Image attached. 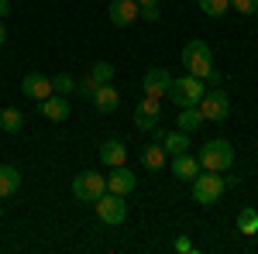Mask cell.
I'll list each match as a JSON object with an SVG mask.
<instances>
[{"mask_svg":"<svg viewBox=\"0 0 258 254\" xmlns=\"http://www.w3.org/2000/svg\"><path fill=\"white\" fill-rule=\"evenodd\" d=\"M197 158H200V168H207V172H227L234 165V148H231V141L214 137V141H207L200 148Z\"/></svg>","mask_w":258,"mask_h":254,"instance_id":"1","label":"cell"},{"mask_svg":"<svg viewBox=\"0 0 258 254\" xmlns=\"http://www.w3.org/2000/svg\"><path fill=\"white\" fill-rule=\"evenodd\" d=\"M182 65H186V72H189V76L203 79L210 69H214V52H210V45H207V41H200V38L186 41V48H182Z\"/></svg>","mask_w":258,"mask_h":254,"instance_id":"2","label":"cell"},{"mask_svg":"<svg viewBox=\"0 0 258 254\" xmlns=\"http://www.w3.org/2000/svg\"><path fill=\"white\" fill-rule=\"evenodd\" d=\"M224 179H220V172H207V168H200L197 176H193V199L197 203H203V206H214L220 196H224Z\"/></svg>","mask_w":258,"mask_h":254,"instance_id":"3","label":"cell"},{"mask_svg":"<svg viewBox=\"0 0 258 254\" xmlns=\"http://www.w3.org/2000/svg\"><path fill=\"white\" fill-rule=\"evenodd\" d=\"M203 93H207L203 79H197V76H189V72H186L182 79H172V86H169V93H165V97L172 100L176 107H197Z\"/></svg>","mask_w":258,"mask_h":254,"instance_id":"4","label":"cell"},{"mask_svg":"<svg viewBox=\"0 0 258 254\" xmlns=\"http://www.w3.org/2000/svg\"><path fill=\"white\" fill-rule=\"evenodd\" d=\"M103 193H107V176H100V172H80L73 179V196L80 203H97Z\"/></svg>","mask_w":258,"mask_h":254,"instance_id":"5","label":"cell"},{"mask_svg":"<svg viewBox=\"0 0 258 254\" xmlns=\"http://www.w3.org/2000/svg\"><path fill=\"white\" fill-rule=\"evenodd\" d=\"M93 206H97V216L107 223V227H117V223H124V220H127V203H124V196L110 193V189L100 196Z\"/></svg>","mask_w":258,"mask_h":254,"instance_id":"6","label":"cell"},{"mask_svg":"<svg viewBox=\"0 0 258 254\" xmlns=\"http://www.w3.org/2000/svg\"><path fill=\"white\" fill-rule=\"evenodd\" d=\"M197 110L203 114V120H224V117H227V110H231V103H227V93H224L220 86H210V90L200 97Z\"/></svg>","mask_w":258,"mask_h":254,"instance_id":"7","label":"cell"},{"mask_svg":"<svg viewBox=\"0 0 258 254\" xmlns=\"http://www.w3.org/2000/svg\"><path fill=\"white\" fill-rule=\"evenodd\" d=\"M162 120V100L159 97H141L135 107V127L138 131H152Z\"/></svg>","mask_w":258,"mask_h":254,"instance_id":"8","label":"cell"},{"mask_svg":"<svg viewBox=\"0 0 258 254\" xmlns=\"http://www.w3.org/2000/svg\"><path fill=\"white\" fill-rule=\"evenodd\" d=\"M169 86H172V76H169V69H162V65H155V69H148L145 76H141V93L145 97H165L169 93Z\"/></svg>","mask_w":258,"mask_h":254,"instance_id":"9","label":"cell"},{"mask_svg":"<svg viewBox=\"0 0 258 254\" xmlns=\"http://www.w3.org/2000/svg\"><path fill=\"white\" fill-rule=\"evenodd\" d=\"M135 186H138V176H135L127 165H114V168H110V179H107V189H110V193L127 196Z\"/></svg>","mask_w":258,"mask_h":254,"instance_id":"10","label":"cell"},{"mask_svg":"<svg viewBox=\"0 0 258 254\" xmlns=\"http://www.w3.org/2000/svg\"><path fill=\"white\" fill-rule=\"evenodd\" d=\"M21 90H24V93H28V97L31 100H48L52 97V93H55V90H52V79L48 76H41V72H28V76L21 79Z\"/></svg>","mask_w":258,"mask_h":254,"instance_id":"11","label":"cell"},{"mask_svg":"<svg viewBox=\"0 0 258 254\" xmlns=\"http://www.w3.org/2000/svg\"><path fill=\"white\" fill-rule=\"evenodd\" d=\"M131 21H138V0H114L110 4V24L127 28Z\"/></svg>","mask_w":258,"mask_h":254,"instance_id":"12","label":"cell"},{"mask_svg":"<svg viewBox=\"0 0 258 254\" xmlns=\"http://www.w3.org/2000/svg\"><path fill=\"white\" fill-rule=\"evenodd\" d=\"M172 176L176 179H186V182H193V176L200 172V158L189 155V151H182V155H172Z\"/></svg>","mask_w":258,"mask_h":254,"instance_id":"13","label":"cell"},{"mask_svg":"<svg viewBox=\"0 0 258 254\" xmlns=\"http://www.w3.org/2000/svg\"><path fill=\"white\" fill-rule=\"evenodd\" d=\"M93 107H97L100 114H110V110H117V103H120V93L110 86V82H100L97 86V93H93Z\"/></svg>","mask_w":258,"mask_h":254,"instance_id":"14","label":"cell"},{"mask_svg":"<svg viewBox=\"0 0 258 254\" xmlns=\"http://www.w3.org/2000/svg\"><path fill=\"white\" fill-rule=\"evenodd\" d=\"M203 124H207V120H203V114H200L197 107H179V117H176V127H179V131L197 134Z\"/></svg>","mask_w":258,"mask_h":254,"instance_id":"15","label":"cell"},{"mask_svg":"<svg viewBox=\"0 0 258 254\" xmlns=\"http://www.w3.org/2000/svg\"><path fill=\"white\" fill-rule=\"evenodd\" d=\"M100 161L110 165V168H114V165H124V161H127V148H124L120 141H103V144H100Z\"/></svg>","mask_w":258,"mask_h":254,"instance_id":"16","label":"cell"},{"mask_svg":"<svg viewBox=\"0 0 258 254\" xmlns=\"http://www.w3.org/2000/svg\"><path fill=\"white\" fill-rule=\"evenodd\" d=\"M165 148H162L159 141H152V144H145V151H141V165L148 168V172H159V168H165Z\"/></svg>","mask_w":258,"mask_h":254,"instance_id":"17","label":"cell"},{"mask_svg":"<svg viewBox=\"0 0 258 254\" xmlns=\"http://www.w3.org/2000/svg\"><path fill=\"white\" fill-rule=\"evenodd\" d=\"M21 189V172L14 165H0V199L14 196Z\"/></svg>","mask_w":258,"mask_h":254,"instance_id":"18","label":"cell"},{"mask_svg":"<svg viewBox=\"0 0 258 254\" xmlns=\"http://www.w3.org/2000/svg\"><path fill=\"white\" fill-rule=\"evenodd\" d=\"M162 148H165V155H182V151H189V134L186 131H165Z\"/></svg>","mask_w":258,"mask_h":254,"instance_id":"19","label":"cell"},{"mask_svg":"<svg viewBox=\"0 0 258 254\" xmlns=\"http://www.w3.org/2000/svg\"><path fill=\"white\" fill-rule=\"evenodd\" d=\"M41 114H45L48 120H55V124H59V120L69 117V103H66L62 97H55V93H52L48 100H41Z\"/></svg>","mask_w":258,"mask_h":254,"instance_id":"20","label":"cell"},{"mask_svg":"<svg viewBox=\"0 0 258 254\" xmlns=\"http://www.w3.org/2000/svg\"><path fill=\"white\" fill-rule=\"evenodd\" d=\"M21 127H24V114H21L18 107H4V110H0V131L18 134Z\"/></svg>","mask_w":258,"mask_h":254,"instance_id":"21","label":"cell"},{"mask_svg":"<svg viewBox=\"0 0 258 254\" xmlns=\"http://www.w3.org/2000/svg\"><path fill=\"white\" fill-rule=\"evenodd\" d=\"M238 230L244 237H255L258 234V210H255V206H244V210L238 213Z\"/></svg>","mask_w":258,"mask_h":254,"instance_id":"22","label":"cell"},{"mask_svg":"<svg viewBox=\"0 0 258 254\" xmlns=\"http://www.w3.org/2000/svg\"><path fill=\"white\" fill-rule=\"evenodd\" d=\"M200 11L203 14H210V18H220V14H227V7H231V0H197Z\"/></svg>","mask_w":258,"mask_h":254,"instance_id":"23","label":"cell"},{"mask_svg":"<svg viewBox=\"0 0 258 254\" xmlns=\"http://www.w3.org/2000/svg\"><path fill=\"white\" fill-rule=\"evenodd\" d=\"M90 76L97 79V82H110V79H114V65H110V62H93Z\"/></svg>","mask_w":258,"mask_h":254,"instance_id":"24","label":"cell"},{"mask_svg":"<svg viewBox=\"0 0 258 254\" xmlns=\"http://www.w3.org/2000/svg\"><path fill=\"white\" fill-rule=\"evenodd\" d=\"M52 90H55V93H73V90H76V79L69 76V72H59V76L52 79Z\"/></svg>","mask_w":258,"mask_h":254,"instance_id":"25","label":"cell"},{"mask_svg":"<svg viewBox=\"0 0 258 254\" xmlns=\"http://www.w3.org/2000/svg\"><path fill=\"white\" fill-rule=\"evenodd\" d=\"M231 7L241 11V14H255V11H258V0H231Z\"/></svg>","mask_w":258,"mask_h":254,"instance_id":"26","label":"cell"},{"mask_svg":"<svg viewBox=\"0 0 258 254\" xmlns=\"http://www.w3.org/2000/svg\"><path fill=\"white\" fill-rule=\"evenodd\" d=\"M97 86H100V82L86 72V76H83V82H80V93H83V97H93V93H97Z\"/></svg>","mask_w":258,"mask_h":254,"instance_id":"27","label":"cell"},{"mask_svg":"<svg viewBox=\"0 0 258 254\" xmlns=\"http://www.w3.org/2000/svg\"><path fill=\"white\" fill-rule=\"evenodd\" d=\"M172 247H176L179 254H189V251H193V240H189V237H176V244H172Z\"/></svg>","mask_w":258,"mask_h":254,"instance_id":"28","label":"cell"},{"mask_svg":"<svg viewBox=\"0 0 258 254\" xmlns=\"http://www.w3.org/2000/svg\"><path fill=\"white\" fill-rule=\"evenodd\" d=\"M138 18H145V21H159V7H138Z\"/></svg>","mask_w":258,"mask_h":254,"instance_id":"29","label":"cell"},{"mask_svg":"<svg viewBox=\"0 0 258 254\" xmlns=\"http://www.w3.org/2000/svg\"><path fill=\"white\" fill-rule=\"evenodd\" d=\"M7 11H11V0H0V18H7Z\"/></svg>","mask_w":258,"mask_h":254,"instance_id":"30","label":"cell"},{"mask_svg":"<svg viewBox=\"0 0 258 254\" xmlns=\"http://www.w3.org/2000/svg\"><path fill=\"white\" fill-rule=\"evenodd\" d=\"M138 7H159V0H138Z\"/></svg>","mask_w":258,"mask_h":254,"instance_id":"31","label":"cell"},{"mask_svg":"<svg viewBox=\"0 0 258 254\" xmlns=\"http://www.w3.org/2000/svg\"><path fill=\"white\" fill-rule=\"evenodd\" d=\"M7 41V31H4V18H0V45Z\"/></svg>","mask_w":258,"mask_h":254,"instance_id":"32","label":"cell"},{"mask_svg":"<svg viewBox=\"0 0 258 254\" xmlns=\"http://www.w3.org/2000/svg\"><path fill=\"white\" fill-rule=\"evenodd\" d=\"M0 216H4V206H0Z\"/></svg>","mask_w":258,"mask_h":254,"instance_id":"33","label":"cell"}]
</instances>
